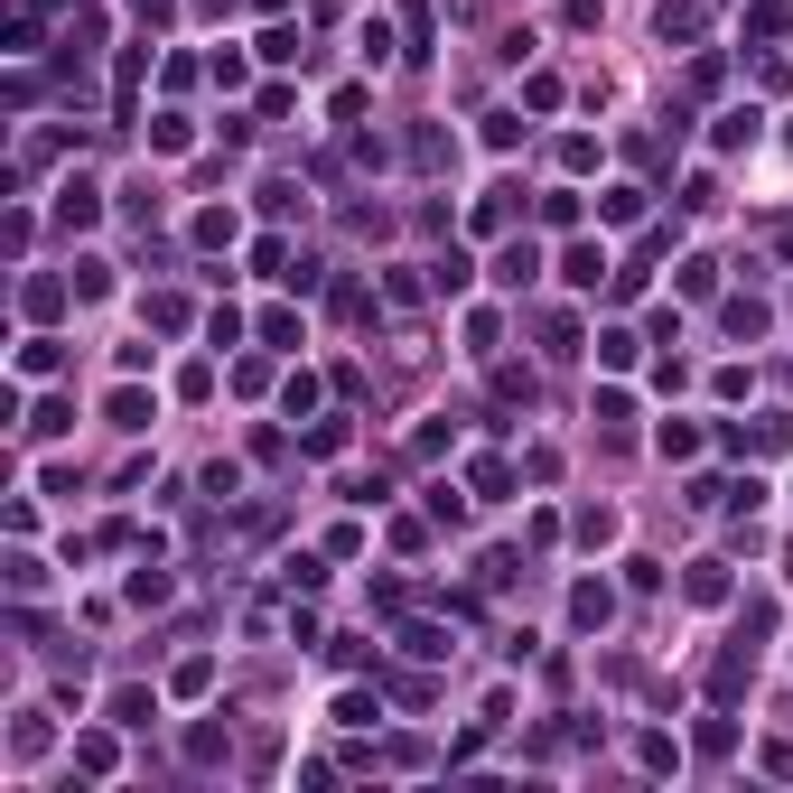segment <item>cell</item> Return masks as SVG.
Instances as JSON below:
<instances>
[{
    "instance_id": "1",
    "label": "cell",
    "mask_w": 793,
    "mask_h": 793,
    "mask_svg": "<svg viewBox=\"0 0 793 793\" xmlns=\"http://www.w3.org/2000/svg\"><path fill=\"white\" fill-rule=\"evenodd\" d=\"M598 271H606V253H598V243H579V253L560 261V280H570V290H598Z\"/></svg>"
},
{
    "instance_id": "2",
    "label": "cell",
    "mask_w": 793,
    "mask_h": 793,
    "mask_svg": "<svg viewBox=\"0 0 793 793\" xmlns=\"http://www.w3.org/2000/svg\"><path fill=\"white\" fill-rule=\"evenodd\" d=\"M533 271H541V253H533V243H513V253L495 261V280H504V290H523V280H533Z\"/></svg>"
},
{
    "instance_id": "3",
    "label": "cell",
    "mask_w": 793,
    "mask_h": 793,
    "mask_svg": "<svg viewBox=\"0 0 793 793\" xmlns=\"http://www.w3.org/2000/svg\"><path fill=\"white\" fill-rule=\"evenodd\" d=\"M113 719L140 728V719H159V700H150V691H113Z\"/></svg>"
},
{
    "instance_id": "4",
    "label": "cell",
    "mask_w": 793,
    "mask_h": 793,
    "mask_svg": "<svg viewBox=\"0 0 793 793\" xmlns=\"http://www.w3.org/2000/svg\"><path fill=\"white\" fill-rule=\"evenodd\" d=\"M570 626H588V635L606 626V588H579V598H570Z\"/></svg>"
}]
</instances>
